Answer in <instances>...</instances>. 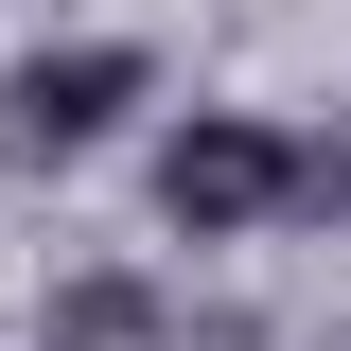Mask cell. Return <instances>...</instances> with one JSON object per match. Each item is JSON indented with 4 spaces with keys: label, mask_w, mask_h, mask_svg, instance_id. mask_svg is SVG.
I'll return each mask as SVG.
<instances>
[{
    "label": "cell",
    "mask_w": 351,
    "mask_h": 351,
    "mask_svg": "<svg viewBox=\"0 0 351 351\" xmlns=\"http://www.w3.org/2000/svg\"><path fill=\"white\" fill-rule=\"evenodd\" d=\"M123 88H141V53L88 36V53H36V88H18V106H36V141H106V123H123Z\"/></svg>",
    "instance_id": "2"
},
{
    "label": "cell",
    "mask_w": 351,
    "mask_h": 351,
    "mask_svg": "<svg viewBox=\"0 0 351 351\" xmlns=\"http://www.w3.org/2000/svg\"><path fill=\"white\" fill-rule=\"evenodd\" d=\"M158 193H176V228H193V246H228V228H263L281 193H299V141L193 106V123H176V158H158Z\"/></svg>",
    "instance_id": "1"
}]
</instances>
